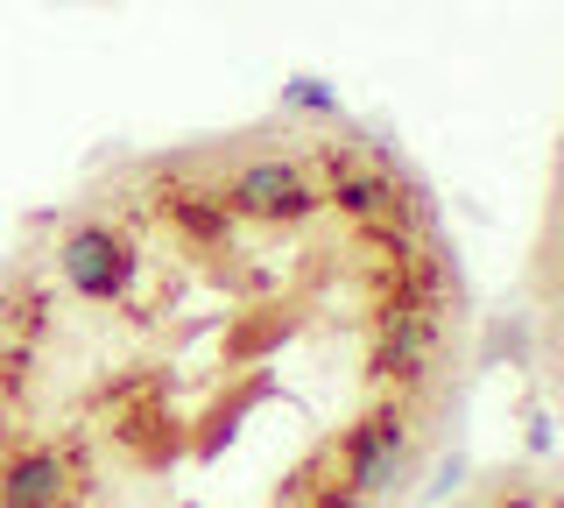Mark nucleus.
Instances as JSON below:
<instances>
[{"mask_svg": "<svg viewBox=\"0 0 564 508\" xmlns=\"http://www.w3.org/2000/svg\"><path fill=\"white\" fill-rule=\"evenodd\" d=\"M226 205H234V219L304 226L317 205H325V191H311L304 177H296V163H282V155H261V163H240L234 177H226Z\"/></svg>", "mask_w": 564, "mask_h": 508, "instance_id": "f257e3e1", "label": "nucleus"}, {"mask_svg": "<svg viewBox=\"0 0 564 508\" xmlns=\"http://www.w3.org/2000/svg\"><path fill=\"white\" fill-rule=\"evenodd\" d=\"M395 177H381V170H346V177H332L325 191V205L332 213H346V219H388L395 213Z\"/></svg>", "mask_w": 564, "mask_h": 508, "instance_id": "39448f33", "label": "nucleus"}, {"mask_svg": "<svg viewBox=\"0 0 564 508\" xmlns=\"http://www.w3.org/2000/svg\"><path fill=\"white\" fill-rule=\"evenodd\" d=\"M551 296L564 304V240H557V255H551Z\"/></svg>", "mask_w": 564, "mask_h": 508, "instance_id": "6e6552de", "label": "nucleus"}, {"mask_svg": "<svg viewBox=\"0 0 564 508\" xmlns=\"http://www.w3.org/2000/svg\"><path fill=\"white\" fill-rule=\"evenodd\" d=\"M282 107H304V114H339V93L325 78H290L282 85Z\"/></svg>", "mask_w": 564, "mask_h": 508, "instance_id": "0eeeda50", "label": "nucleus"}, {"mask_svg": "<svg viewBox=\"0 0 564 508\" xmlns=\"http://www.w3.org/2000/svg\"><path fill=\"white\" fill-rule=\"evenodd\" d=\"M70 501V460L57 445L14 452L0 466V508H64Z\"/></svg>", "mask_w": 564, "mask_h": 508, "instance_id": "20e7f679", "label": "nucleus"}, {"mask_svg": "<svg viewBox=\"0 0 564 508\" xmlns=\"http://www.w3.org/2000/svg\"><path fill=\"white\" fill-rule=\"evenodd\" d=\"M57 269H64V283L78 296L113 304V296H128V283H134V248L113 234V226H70L57 240Z\"/></svg>", "mask_w": 564, "mask_h": 508, "instance_id": "7ed1b4c3", "label": "nucleus"}, {"mask_svg": "<svg viewBox=\"0 0 564 508\" xmlns=\"http://www.w3.org/2000/svg\"><path fill=\"white\" fill-rule=\"evenodd\" d=\"M170 219L184 226L198 248H219V240L234 234V205H226V191H170Z\"/></svg>", "mask_w": 564, "mask_h": 508, "instance_id": "423d86ee", "label": "nucleus"}, {"mask_svg": "<svg viewBox=\"0 0 564 508\" xmlns=\"http://www.w3.org/2000/svg\"><path fill=\"white\" fill-rule=\"evenodd\" d=\"M339 466H346V480L360 487L367 501L402 480V466H410V417H402V402L395 410L360 417V424L339 437Z\"/></svg>", "mask_w": 564, "mask_h": 508, "instance_id": "f03ea898", "label": "nucleus"}]
</instances>
